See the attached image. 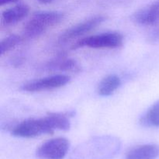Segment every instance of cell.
Returning a JSON list of instances; mask_svg holds the SVG:
<instances>
[{
  "mask_svg": "<svg viewBox=\"0 0 159 159\" xmlns=\"http://www.w3.org/2000/svg\"><path fill=\"white\" fill-rule=\"evenodd\" d=\"M22 41L21 37L18 35H9V37L3 39L0 43V54L4 55L6 53L9 52L12 49H13L15 47L20 44Z\"/></svg>",
  "mask_w": 159,
  "mask_h": 159,
  "instance_id": "14",
  "label": "cell"
},
{
  "mask_svg": "<svg viewBox=\"0 0 159 159\" xmlns=\"http://www.w3.org/2000/svg\"><path fill=\"white\" fill-rule=\"evenodd\" d=\"M30 8L26 4L16 5L13 7L6 9L2 13V21L5 25L16 24L27 16Z\"/></svg>",
  "mask_w": 159,
  "mask_h": 159,
  "instance_id": "8",
  "label": "cell"
},
{
  "mask_svg": "<svg viewBox=\"0 0 159 159\" xmlns=\"http://www.w3.org/2000/svg\"><path fill=\"white\" fill-rule=\"evenodd\" d=\"M64 18V14L59 12L41 11L33 15L25 25L23 34L29 39H34L43 34L48 28L58 24Z\"/></svg>",
  "mask_w": 159,
  "mask_h": 159,
  "instance_id": "1",
  "label": "cell"
},
{
  "mask_svg": "<svg viewBox=\"0 0 159 159\" xmlns=\"http://www.w3.org/2000/svg\"><path fill=\"white\" fill-rule=\"evenodd\" d=\"M69 116L68 113H50L47 116L54 130H68L71 126Z\"/></svg>",
  "mask_w": 159,
  "mask_h": 159,
  "instance_id": "11",
  "label": "cell"
},
{
  "mask_svg": "<svg viewBox=\"0 0 159 159\" xmlns=\"http://www.w3.org/2000/svg\"><path fill=\"white\" fill-rule=\"evenodd\" d=\"M70 143L65 138L51 139L37 150V156L41 159H63L68 153Z\"/></svg>",
  "mask_w": 159,
  "mask_h": 159,
  "instance_id": "4",
  "label": "cell"
},
{
  "mask_svg": "<svg viewBox=\"0 0 159 159\" xmlns=\"http://www.w3.org/2000/svg\"><path fill=\"white\" fill-rule=\"evenodd\" d=\"M54 131L46 116L40 119H29L23 121L12 129V134L18 138H32L44 134H52Z\"/></svg>",
  "mask_w": 159,
  "mask_h": 159,
  "instance_id": "2",
  "label": "cell"
},
{
  "mask_svg": "<svg viewBox=\"0 0 159 159\" xmlns=\"http://www.w3.org/2000/svg\"><path fill=\"white\" fill-rule=\"evenodd\" d=\"M37 1L40 2L41 3H43V4H48V3L53 2L55 1V0H37Z\"/></svg>",
  "mask_w": 159,
  "mask_h": 159,
  "instance_id": "16",
  "label": "cell"
},
{
  "mask_svg": "<svg viewBox=\"0 0 159 159\" xmlns=\"http://www.w3.org/2000/svg\"><path fill=\"white\" fill-rule=\"evenodd\" d=\"M19 0H0V6H4V5L9 4V3H14L18 2Z\"/></svg>",
  "mask_w": 159,
  "mask_h": 159,
  "instance_id": "15",
  "label": "cell"
},
{
  "mask_svg": "<svg viewBox=\"0 0 159 159\" xmlns=\"http://www.w3.org/2000/svg\"><path fill=\"white\" fill-rule=\"evenodd\" d=\"M48 68L51 69H56L62 71L79 72L81 71V66L74 59L61 58L53 61L49 64Z\"/></svg>",
  "mask_w": 159,
  "mask_h": 159,
  "instance_id": "12",
  "label": "cell"
},
{
  "mask_svg": "<svg viewBox=\"0 0 159 159\" xmlns=\"http://www.w3.org/2000/svg\"><path fill=\"white\" fill-rule=\"evenodd\" d=\"M71 78L66 75H55L27 82L22 86V89L30 93L54 89L64 86L68 84Z\"/></svg>",
  "mask_w": 159,
  "mask_h": 159,
  "instance_id": "5",
  "label": "cell"
},
{
  "mask_svg": "<svg viewBox=\"0 0 159 159\" xmlns=\"http://www.w3.org/2000/svg\"><path fill=\"white\" fill-rule=\"evenodd\" d=\"M140 122L144 127H159V100L148 109Z\"/></svg>",
  "mask_w": 159,
  "mask_h": 159,
  "instance_id": "13",
  "label": "cell"
},
{
  "mask_svg": "<svg viewBox=\"0 0 159 159\" xmlns=\"http://www.w3.org/2000/svg\"><path fill=\"white\" fill-rule=\"evenodd\" d=\"M105 20L106 18L103 16H96L89 20H85L64 32L59 37V42L66 43L69 40L85 35V34L99 26Z\"/></svg>",
  "mask_w": 159,
  "mask_h": 159,
  "instance_id": "6",
  "label": "cell"
},
{
  "mask_svg": "<svg viewBox=\"0 0 159 159\" xmlns=\"http://www.w3.org/2000/svg\"><path fill=\"white\" fill-rule=\"evenodd\" d=\"M159 155V147L155 144H144L131 149L126 159H156Z\"/></svg>",
  "mask_w": 159,
  "mask_h": 159,
  "instance_id": "9",
  "label": "cell"
},
{
  "mask_svg": "<svg viewBox=\"0 0 159 159\" xmlns=\"http://www.w3.org/2000/svg\"><path fill=\"white\" fill-rule=\"evenodd\" d=\"M134 23L141 26H153L159 23V0H156L148 7L137 11L132 16Z\"/></svg>",
  "mask_w": 159,
  "mask_h": 159,
  "instance_id": "7",
  "label": "cell"
},
{
  "mask_svg": "<svg viewBox=\"0 0 159 159\" xmlns=\"http://www.w3.org/2000/svg\"><path fill=\"white\" fill-rule=\"evenodd\" d=\"M124 43L122 34L116 32L104 33L98 35L84 37L72 47L73 49L82 47L92 48H120Z\"/></svg>",
  "mask_w": 159,
  "mask_h": 159,
  "instance_id": "3",
  "label": "cell"
},
{
  "mask_svg": "<svg viewBox=\"0 0 159 159\" xmlns=\"http://www.w3.org/2000/svg\"><path fill=\"white\" fill-rule=\"evenodd\" d=\"M121 85V80L116 75H109L104 78L98 85V94L108 96L114 93Z\"/></svg>",
  "mask_w": 159,
  "mask_h": 159,
  "instance_id": "10",
  "label": "cell"
}]
</instances>
